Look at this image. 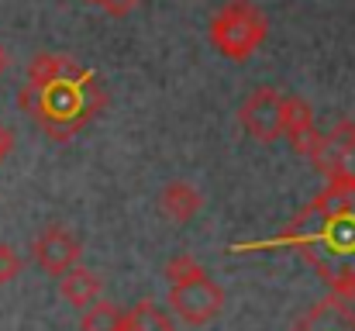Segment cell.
Masks as SVG:
<instances>
[{
  "label": "cell",
  "instance_id": "1",
  "mask_svg": "<svg viewBox=\"0 0 355 331\" xmlns=\"http://www.w3.org/2000/svg\"><path fill=\"white\" fill-rule=\"evenodd\" d=\"M17 104L28 117H35V124L49 138L66 142L83 131L90 117L104 108V87L76 59L38 52L28 66V83L17 94Z\"/></svg>",
  "mask_w": 355,
  "mask_h": 331
},
{
  "label": "cell",
  "instance_id": "2",
  "mask_svg": "<svg viewBox=\"0 0 355 331\" xmlns=\"http://www.w3.org/2000/svg\"><path fill=\"white\" fill-rule=\"evenodd\" d=\"M279 241H293L311 266L342 294H355V187L328 183V190L293 221Z\"/></svg>",
  "mask_w": 355,
  "mask_h": 331
},
{
  "label": "cell",
  "instance_id": "3",
  "mask_svg": "<svg viewBox=\"0 0 355 331\" xmlns=\"http://www.w3.org/2000/svg\"><path fill=\"white\" fill-rule=\"evenodd\" d=\"M266 35H269V17L255 0H228L211 17V28H207L211 45L238 62H245L266 42Z\"/></svg>",
  "mask_w": 355,
  "mask_h": 331
},
{
  "label": "cell",
  "instance_id": "4",
  "mask_svg": "<svg viewBox=\"0 0 355 331\" xmlns=\"http://www.w3.org/2000/svg\"><path fill=\"white\" fill-rule=\"evenodd\" d=\"M169 311L183 325H193V328L211 325L225 311V290H221V283H214L207 276V269H200L197 276L169 287Z\"/></svg>",
  "mask_w": 355,
  "mask_h": 331
},
{
  "label": "cell",
  "instance_id": "5",
  "mask_svg": "<svg viewBox=\"0 0 355 331\" xmlns=\"http://www.w3.org/2000/svg\"><path fill=\"white\" fill-rule=\"evenodd\" d=\"M31 252H35V262H38L45 273L62 276V273H69L73 266H80L83 245H80V238H76L69 228H62V224H49V228L35 238Z\"/></svg>",
  "mask_w": 355,
  "mask_h": 331
},
{
  "label": "cell",
  "instance_id": "6",
  "mask_svg": "<svg viewBox=\"0 0 355 331\" xmlns=\"http://www.w3.org/2000/svg\"><path fill=\"white\" fill-rule=\"evenodd\" d=\"M279 104H283V94H279L276 87H259V90H252V97L238 110L241 128H245L255 142H272V138H279V135H283Z\"/></svg>",
  "mask_w": 355,
  "mask_h": 331
},
{
  "label": "cell",
  "instance_id": "7",
  "mask_svg": "<svg viewBox=\"0 0 355 331\" xmlns=\"http://www.w3.org/2000/svg\"><path fill=\"white\" fill-rule=\"evenodd\" d=\"M200 207H204V194L193 183H187V180H173L159 194V211L173 224H190L200 214Z\"/></svg>",
  "mask_w": 355,
  "mask_h": 331
},
{
  "label": "cell",
  "instance_id": "8",
  "mask_svg": "<svg viewBox=\"0 0 355 331\" xmlns=\"http://www.w3.org/2000/svg\"><path fill=\"white\" fill-rule=\"evenodd\" d=\"M59 294H62L66 304L87 311L94 300H101V276L90 273V269H83V266H73L69 273L59 276Z\"/></svg>",
  "mask_w": 355,
  "mask_h": 331
},
{
  "label": "cell",
  "instance_id": "9",
  "mask_svg": "<svg viewBox=\"0 0 355 331\" xmlns=\"http://www.w3.org/2000/svg\"><path fill=\"white\" fill-rule=\"evenodd\" d=\"M118 331H176V325L166 307L152 300H138L131 311H121Z\"/></svg>",
  "mask_w": 355,
  "mask_h": 331
},
{
  "label": "cell",
  "instance_id": "10",
  "mask_svg": "<svg viewBox=\"0 0 355 331\" xmlns=\"http://www.w3.org/2000/svg\"><path fill=\"white\" fill-rule=\"evenodd\" d=\"M279 124H283V135H300L307 128H314V110L304 97H290L283 94V104H279Z\"/></svg>",
  "mask_w": 355,
  "mask_h": 331
},
{
  "label": "cell",
  "instance_id": "11",
  "mask_svg": "<svg viewBox=\"0 0 355 331\" xmlns=\"http://www.w3.org/2000/svg\"><path fill=\"white\" fill-rule=\"evenodd\" d=\"M118 321H121V311L111 300H94V304L83 311L80 331H118Z\"/></svg>",
  "mask_w": 355,
  "mask_h": 331
},
{
  "label": "cell",
  "instance_id": "12",
  "mask_svg": "<svg viewBox=\"0 0 355 331\" xmlns=\"http://www.w3.org/2000/svg\"><path fill=\"white\" fill-rule=\"evenodd\" d=\"M204 266L190 255V252H180V255H173L169 262H166V269H162V276L169 280V287L173 283H180V280H190V276H197Z\"/></svg>",
  "mask_w": 355,
  "mask_h": 331
},
{
  "label": "cell",
  "instance_id": "13",
  "mask_svg": "<svg viewBox=\"0 0 355 331\" xmlns=\"http://www.w3.org/2000/svg\"><path fill=\"white\" fill-rule=\"evenodd\" d=\"M21 255L7 245V241H0V283H10V280H17V273H21Z\"/></svg>",
  "mask_w": 355,
  "mask_h": 331
},
{
  "label": "cell",
  "instance_id": "14",
  "mask_svg": "<svg viewBox=\"0 0 355 331\" xmlns=\"http://www.w3.org/2000/svg\"><path fill=\"white\" fill-rule=\"evenodd\" d=\"M107 14H114V17H124V14H131L135 7H138V0H97Z\"/></svg>",
  "mask_w": 355,
  "mask_h": 331
},
{
  "label": "cell",
  "instance_id": "15",
  "mask_svg": "<svg viewBox=\"0 0 355 331\" xmlns=\"http://www.w3.org/2000/svg\"><path fill=\"white\" fill-rule=\"evenodd\" d=\"M10 145H14V135H10V128H3V124H0V159L10 152Z\"/></svg>",
  "mask_w": 355,
  "mask_h": 331
},
{
  "label": "cell",
  "instance_id": "16",
  "mask_svg": "<svg viewBox=\"0 0 355 331\" xmlns=\"http://www.w3.org/2000/svg\"><path fill=\"white\" fill-rule=\"evenodd\" d=\"M7 62H10V56H7V49L0 45V76H3V69H7Z\"/></svg>",
  "mask_w": 355,
  "mask_h": 331
},
{
  "label": "cell",
  "instance_id": "17",
  "mask_svg": "<svg viewBox=\"0 0 355 331\" xmlns=\"http://www.w3.org/2000/svg\"><path fill=\"white\" fill-rule=\"evenodd\" d=\"M90 3H97V0H90Z\"/></svg>",
  "mask_w": 355,
  "mask_h": 331
}]
</instances>
